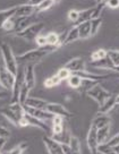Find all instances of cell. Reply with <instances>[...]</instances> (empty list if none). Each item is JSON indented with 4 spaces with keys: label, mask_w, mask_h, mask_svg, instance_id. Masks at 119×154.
Masks as SVG:
<instances>
[{
    "label": "cell",
    "mask_w": 119,
    "mask_h": 154,
    "mask_svg": "<svg viewBox=\"0 0 119 154\" xmlns=\"http://www.w3.org/2000/svg\"><path fill=\"white\" fill-rule=\"evenodd\" d=\"M101 1H103V0H95V2H96V4H99V2H101Z\"/></svg>",
    "instance_id": "cell-50"
},
{
    "label": "cell",
    "mask_w": 119,
    "mask_h": 154,
    "mask_svg": "<svg viewBox=\"0 0 119 154\" xmlns=\"http://www.w3.org/2000/svg\"><path fill=\"white\" fill-rule=\"evenodd\" d=\"M44 0H29V5H31V6H34V7H38L39 5H41Z\"/></svg>",
    "instance_id": "cell-43"
},
{
    "label": "cell",
    "mask_w": 119,
    "mask_h": 154,
    "mask_svg": "<svg viewBox=\"0 0 119 154\" xmlns=\"http://www.w3.org/2000/svg\"><path fill=\"white\" fill-rule=\"evenodd\" d=\"M49 102H47L45 100L42 99H38V97H30L26 100V102L24 103L25 106H29L31 108H35V109H41V110H45Z\"/></svg>",
    "instance_id": "cell-20"
},
{
    "label": "cell",
    "mask_w": 119,
    "mask_h": 154,
    "mask_svg": "<svg viewBox=\"0 0 119 154\" xmlns=\"http://www.w3.org/2000/svg\"><path fill=\"white\" fill-rule=\"evenodd\" d=\"M10 136V131L7 128H5L4 126H0V137H5L8 138Z\"/></svg>",
    "instance_id": "cell-42"
},
{
    "label": "cell",
    "mask_w": 119,
    "mask_h": 154,
    "mask_svg": "<svg viewBox=\"0 0 119 154\" xmlns=\"http://www.w3.org/2000/svg\"><path fill=\"white\" fill-rule=\"evenodd\" d=\"M62 81L58 77V75H53L51 77H48L47 79L43 82V86L45 88H51V87L58 86Z\"/></svg>",
    "instance_id": "cell-29"
},
{
    "label": "cell",
    "mask_w": 119,
    "mask_h": 154,
    "mask_svg": "<svg viewBox=\"0 0 119 154\" xmlns=\"http://www.w3.org/2000/svg\"><path fill=\"white\" fill-rule=\"evenodd\" d=\"M77 40H80V34H78V26L74 25L69 31L67 35L65 36V38L62 40V45H67V44H70L73 42H75Z\"/></svg>",
    "instance_id": "cell-18"
},
{
    "label": "cell",
    "mask_w": 119,
    "mask_h": 154,
    "mask_svg": "<svg viewBox=\"0 0 119 154\" xmlns=\"http://www.w3.org/2000/svg\"><path fill=\"white\" fill-rule=\"evenodd\" d=\"M27 146H29V145L26 144V143H20L19 145L15 146L14 149H10L9 152H7V153H5V154H23L24 151L27 149Z\"/></svg>",
    "instance_id": "cell-36"
},
{
    "label": "cell",
    "mask_w": 119,
    "mask_h": 154,
    "mask_svg": "<svg viewBox=\"0 0 119 154\" xmlns=\"http://www.w3.org/2000/svg\"><path fill=\"white\" fill-rule=\"evenodd\" d=\"M45 110L53 116H60L65 119H70L74 117V113H71L69 110H67L65 106L60 103H48Z\"/></svg>",
    "instance_id": "cell-8"
},
{
    "label": "cell",
    "mask_w": 119,
    "mask_h": 154,
    "mask_svg": "<svg viewBox=\"0 0 119 154\" xmlns=\"http://www.w3.org/2000/svg\"><path fill=\"white\" fill-rule=\"evenodd\" d=\"M116 106H119V93L116 95Z\"/></svg>",
    "instance_id": "cell-48"
},
{
    "label": "cell",
    "mask_w": 119,
    "mask_h": 154,
    "mask_svg": "<svg viewBox=\"0 0 119 154\" xmlns=\"http://www.w3.org/2000/svg\"><path fill=\"white\" fill-rule=\"evenodd\" d=\"M69 147L71 149V154H82V151H81V142L80 140L75 137V136H73L71 135L70 138H69Z\"/></svg>",
    "instance_id": "cell-26"
},
{
    "label": "cell",
    "mask_w": 119,
    "mask_h": 154,
    "mask_svg": "<svg viewBox=\"0 0 119 154\" xmlns=\"http://www.w3.org/2000/svg\"><path fill=\"white\" fill-rule=\"evenodd\" d=\"M58 47H52V45H47V47H42V48L34 49V50H30L27 52H24L23 54H19L18 57H16L17 63H23V65H30V63H40L44 58L49 56L50 53L55 52Z\"/></svg>",
    "instance_id": "cell-1"
},
{
    "label": "cell",
    "mask_w": 119,
    "mask_h": 154,
    "mask_svg": "<svg viewBox=\"0 0 119 154\" xmlns=\"http://www.w3.org/2000/svg\"><path fill=\"white\" fill-rule=\"evenodd\" d=\"M0 50H1V54L4 58V63H5L6 68L10 72L16 75L17 69H18V63H17V59H16L14 52H13L11 47L6 42H1L0 43Z\"/></svg>",
    "instance_id": "cell-3"
},
{
    "label": "cell",
    "mask_w": 119,
    "mask_h": 154,
    "mask_svg": "<svg viewBox=\"0 0 119 154\" xmlns=\"http://www.w3.org/2000/svg\"><path fill=\"white\" fill-rule=\"evenodd\" d=\"M109 134H110V125L105 126V127L98 129V142H99V145L105 144V143L108 142V136H109Z\"/></svg>",
    "instance_id": "cell-25"
},
{
    "label": "cell",
    "mask_w": 119,
    "mask_h": 154,
    "mask_svg": "<svg viewBox=\"0 0 119 154\" xmlns=\"http://www.w3.org/2000/svg\"><path fill=\"white\" fill-rule=\"evenodd\" d=\"M25 118L29 122V126H33V127H38L40 129H42L43 131H50V127L47 125V122L44 120H41V119H38L33 116L29 115L25 112Z\"/></svg>",
    "instance_id": "cell-16"
},
{
    "label": "cell",
    "mask_w": 119,
    "mask_h": 154,
    "mask_svg": "<svg viewBox=\"0 0 119 154\" xmlns=\"http://www.w3.org/2000/svg\"><path fill=\"white\" fill-rule=\"evenodd\" d=\"M105 144H108L109 146H111V147H114L116 145H119V134L114 135V137H111L110 140H108V142H107Z\"/></svg>",
    "instance_id": "cell-41"
},
{
    "label": "cell",
    "mask_w": 119,
    "mask_h": 154,
    "mask_svg": "<svg viewBox=\"0 0 119 154\" xmlns=\"http://www.w3.org/2000/svg\"><path fill=\"white\" fill-rule=\"evenodd\" d=\"M114 72H117V74L119 75V66H117V67H114Z\"/></svg>",
    "instance_id": "cell-49"
},
{
    "label": "cell",
    "mask_w": 119,
    "mask_h": 154,
    "mask_svg": "<svg viewBox=\"0 0 119 154\" xmlns=\"http://www.w3.org/2000/svg\"><path fill=\"white\" fill-rule=\"evenodd\" d=\"M34 13H36V7H34V6H31L29 4L17 5L15 17H30Z\"/></svg>",
    "instance_id": "cell-15"
},
{
    "label": "cell",
    "mask_w": 119,
    "mask_h": 154,
    "mask_svg": "<svg viewBox=\"0 0 119 154\" xmlns=\"http://www.w3.org/2000/svg\"><path fill=\"white\" fill-rule=\"evenodd\" d=\"M118 27H119V26H118Z\"/></svg>",
    "instance_id": "cell-52"
},
{
    "label": "cell",
    "mask_w": 119,
    "mask_h": 154,
    "mask_svg": "<svg viewBox=\"0 0 119 154\" xmlns=\"http://www.w3.org/2000/svg\"><path fill=\"white\" fill-rule=\"evenodd\" d=\"M24 84V69L18 66L17 72L15 75V83L13 86V91H11V100L10 103H15V102H19V92L20 88Z\"/></svg>",
    "instance_id": "cell-7"
},
{
    "label": "cell",
    "mask_w": 119,
    "mask_h": 154,
    "mask_svg": "<svg viewBox=\"0 0 119 154\" xmlns=\"http://www.w3.org/2000/svg\"><path fill=\"white\" fill-rule=\"evenodd\" d=\"M16 9H17V6L10 7V8H7V9L0 10V29L2 27V25L5 24L8 19L14 17L15 14H16Z\"/></svg>",
    "instance_id": "cell-22"
},
{
    "label": "cell",
    "mask_w": 119,
    "mask_h": 154,
    "mask_svg": "<svg viewBox=\"0 0 119 154\" xmlns=\"http://www.w3.org/2000/svg\"><path fill=\"white\" fill-rule=\"evenodd\" d=\"M91 65H92V66H95V67H98V68H102V69H111V70H114V66L111 65L108 57L105 58V59H101L99 61L91 63Z\"/></svg>",
    "instance_id": "cell-30"
},
{
    "label": "cell",
    "mask_w": 119,
    "mask_h": 154,
    "mask_svg": "<svg viewBox=\"0 0 119 154\" xmlns=\"http://www.w3.org/2000/svg\"><path fill=\"white\" fill-rule=\"evenodd\" d=\"M62 149H64V154H71V149L68 144H61Z\"/></svg>",
    "instance_id": "cell-44"
},
{
    "label": "cell",
    "mask_w": 119,
    "mask_h": 154,
    "mask_svg": "<svg viewBox=\"0 0 119 154\" xmlns=\"http://www.w3.org/2000/svg\"><path fill=\"white\" fill-rule=\"evenodd\" d=\"M6 142H7V138H5V137H0V149H4V146L6 145Z\"/></svg>",
    "instance_id": "cell-45"
},
{
    "label": "cell",
    "mask_w": 119,
    "mask_h": 154,
    "mask_svg": "<svg viewBox=\"0 0 119 154\" xmlns=\"http://www.w3.org/2000/svg\"><path fill=\"white\" fill-rule=\"evenodd\" d=\"M24 106V110L26 113H29V115L33 116L35 118H38V119H41V120H44V121H48V120H51L53 118V115L52 113H50V112H48L47 110H41V109H35V108H31L29 106Z\"/></svg>",
    "instance_id": "cell-11"
},
{
    "label": "cell",
    "mask_w": 119,
    "mask_h": 154,
    "mask_svg": "<svg viewBox=\"0 0 119 154\" xmlns=\"http://www.w3.org/2000/svg\"><path fill=\"white\" fill-rule=\"evenodd\" d=\"M6 95H7V93H6V92L0 91V99H4V97H6Z\"/></svg>",
    "instance_id": "cell-46"
},
{
    "label": "cell",
    "mask_w": 119,
    "mask_h": 154,
    "mask_svg": "<svg viewBox=\"0 0 119 154\" xmlns=\"http://www.w3.org/2000/svg\"><path fill=\"white\" fill-rule=\"evenodd\" d=\"M111 124V118H110L108 115H99L95 117L94 119L92 120L91 122V126H93L95 127L96 129H99V128H102V127H105V126H108Z\"/></svg>",
    "instance_id": "cell-17"
},
{
    "label": "cell",
    "mask_w": 119,
    "mask_h": 154,
    "mask_svg": "<svg viewBox=\"0 0 119 154\" xmlns=\"http://www.w3.org/2000/svg\"><path fill=\"white\" fill-rule=\"evenodd\" d=\"M34 41H35V43L38 44L39 48H42V47H47L48 45L47 36H45V35H41V34H40Z\"/></svg>",
    "instance_id": "cell-39"
},
{
    "label": "cell",
    "mask_w": 119,
    "mask_h": 154,
    "mask_svg": "<svg viewBox=\"0 0 119 154\" xmlns=\"http://www.w3.org/2000/svg\"><path fill=\"white\" fill-rule=\"evenodd\" d=\"M108 54V50L105 49H98L93 52L91 53V63H94V61H99L101 59H105L107 58Z\"/></svg>",
    "instance_id": "cell-28"
},
{
    "label": "cell",
    "mask_w": 119,
    "mask_h": 154,
    "mask_svg": "<svg viewBox=\"0 0 119 154\" xmlns=\"http://www.w3.org/2000/svg\"><path fill=\"white\" fill-rule=\"evenodd\" d=\"M45 36H47L48 45L58 47V48H60L62 45V40L60 38L59 34L56 33V32H50V33H48Z\"/></svg>",
    "instance_id": "cell-23"
},
{
    "label": "cell",
    "mask_w": 119,
    "mask_h": 154,
    "mask_svg": "<svg viewBox=\"0 0 119 154\" xmlns=\"http://www.w3.org/2000/svg\"><path fill=\"white\" fill-rule=\"evenodd\" d=\"M65 118H62L60 116H53L51 119V131H52V137L59 136L65 131V124H64Z\"/></svg>",
    "instance_id": "cell-13"
},
{
    "label": "cell",
    "mask_w": 119,
    "mask_h": 154,
    "mask_svg": "<svg viewBox=\"0 0 119 154\" xmlns=\"http://www.w3.org/2000/svg\"><path fill=\"white\" fill-rule=\"evenodd\" d=\"M67 83L68 85L71 87V88H75V90H78L80 87H82V84H83V79L81 77L76 75V74H71L70 77L67 79Z\"/></svg>",
    "instance_id": "cell-27"
},
{
    "label": "cell",
    "mask_w": 119,
    "mask_h": 154,
    "mask_svg": "<svg viewBox=\"0 0 119 154\" xmlns=\"http://www.w3.org/2000/svg\"><path fill=\"white\" fill-rule=\"evenodd\" d=\"M24 83L29 86L30 90L34 88L35 86V70L33 63L26 65L24 68Z\"/></svg>",
    "instance_id": "cell-12"
},
{
    "label": "cell",
    "mask_w": 119,
    "mask_h": 154,
    "mask_svg": "<svg viewBox=\"0 0 119 154\" xmlns=\"http://www.w3.org/2000/svg\"><path fill=\"white\" fill-rule=\"evenodd\" d=\"M107 57L110 60L111 65L114 66V68L119 66V50H108Z\"/></svg>",
    "instance_id": "cell-31"
},
{
    "label": "cell",
    "mask_w": 119,
    "mask_h": 154,
    "mask_svg": "<svg viewBox=\"0 0 119 154\" xmlns=\"http://www.w3.org/2000/svg\"><path fill=\"white\" fill-rule=\"evenodd\" d=\"M15 83V75L10 72L6 66L0 65V85L5 88L6 91L11 92Z\"/></svg>",
    "instance_id": "cell-6"
},
{
    "label": "cell",
    "mask_w": 119,
    "mask_h": 154,
    "mask_svg": "<svg viewBox=\"0 0 119 154\" xmlns=\"http://www.w3.org/2000/svg\"><path fill=\"white\" fill-rule=\"evenodd\" d=\"M98 152L101 154H117L114 152V147L109 146L108 144H100L98 146Z\"/></svg>",
    "instance_id": "cell-35"
},
{
    "label": "cell",
    "mask_w": 119,
    "mask_h": 154,
    "mask_svg": "<svg viewBox=\"0 0 119 154\" xmlns=\"http://www.w3.org/2000/svg\"><path fill=\"white\" fill-rule=\"evenodd\" d=\"M30 90L29 86L24 83L23 86H22V88H20V92H19V102L22 103V104H24L25 102H26V100L29 99V93H30Z\"/></svg>",
    "instance_id": "cell-33"
},
{
    "label": "cell",
    "mask_w": 119,
    "mask_h": 154,
    "mask_svg": "<svg viewBox=\"0 0 119 154\" xmlns=\"http://www.w3.org/2000/svg\"><path fill=\"white\" fill-rule=\"evenodd\" d=\"M78 26V34H80V40H86L92 36L91 34V20L77 24Z\"/></svg>",
    "instance_id": "cell-21"
},
{
    "label": "cell",
    "mask_w": 119,
    "mask_h": 154,
    "mask_svg": "<svg viewBox=\"0 0 119 154\" xmlns=\"http://www.w3.org/2000/svg\"><path fill=\"white\" fill-rule=\"evenodd\" d=\"M67 17H68V19L70 22L76 24L77 22H78V18H80V10H76V9L69 10L68 14H67Z\"/></svg>",
    "instance_id": "cell-38"
},
{
    "label": "cell",
    "mask_w": 119,
    "mask_h": 154,
    "mask_svg": "<svg viewBox=\"0 0 119 154\" xmlns=\"http://www.w3.org/2000/svg\"><path fill=\"white\" fill-rule=\"evenodd\" d=\"M114 152L117 154H119V145H116V146H114Z\"/></svg>",
    "instance_id": "cell-47"
},
{
    "label": "cell",
    "mask_w": 119,
    "mask_h": 154,
    "mask_svg": "<svg viewBox=\"0 0 119 154\" xmlns=\"http://www.w3.org/2000/svg\"><path fill=\"white\" fill-rule=\"evenodd\" d=\"M57 2V0H44L41 5L36 7V13H41V11H45L47 9L51 8Z\"/></svg>",
    "instance_id": "cell-34"
},
{
    "label": "cell",
    "mask_w": 119,
    "mask_h": 154,
    "mask_svg": "<svg viewBox=\"0 0 119 154\" xmlns=\"http://www.w3.org/2000/svg\"><path fill=\"white\" fill-rule=\"evenodd\" d=\"M65 67L67 69H69L73 74L78 72H84L85 70V61L80 57L73 58L65 65Z\"/></svg>",
    "instance_id": "cell-14"
},
{
    "label": "cell",
    "mask_w": 119,
    "mask_h": 154,
    "mask_svg": "<svg viewBox=\"0 0 119 154\" xmlns=\"http://www.w3.org/2000/svg\"><path fill=\"white\" fill-rule=\"evenodd\" d=\"M105 6L111 9H117L119 8V0H105Z\"/></svg>",
    "instance_id": "cell-40"
},
{
    "label": "cell",
    "mask_w": 119,
    "mask_h": 154,
    "mask_svg": "<svg viewBox=\"0 0 119 154\" xmlns=\"http://www.w3.org/2000/svg\"><path fill=\"white\" fill-rule=\"evenodd\" d=\"M44 29V24L43 23H34V24L29 25L27 27H25L22 29L20 32H17L16 35L18 38H22L26 41H32L38 38L40 33L42 32V29Z\"/></svg>",
    "instance_id": "cell-5"
},
{
    "label": "cell",
    "mask_w": 119,
    "mask_h": 154,
    "mask_svg": "<svg viewBox=\"0 0 119 154\" xmlns=\"http://www.w3.org/2000/svg\"><path fill=\"white\" fill-rule=\"evenodd\" d=\"M0 154H1V149H0Z\"/></svg>",
    "instance_id": "cell-51"
},
{
    "label": "cell",
    "mask_w": 119,
    "mask_h": 154,
    "mask_svg": "<svg viewBox=\"0 0 119 154\" xmlns=\"http://www.w3.org/2000/svg\"><path fill=\"white\" fill-rule=\"evenodd\" d=\"M93 14H94V7H91V8H87V9L84 10H80V18H78V22L75 25L91 20L93 18Z\"/></svg>",
    "instance_id": "cell-24"
},
{
    "label": "cell",
    "mask_w": 119,
    "mask_h": 154,
    "mask_svg": "<svg viewBox=\"0 0 119 154\" xmlns=\"http://www.w3.org/2000/svg\"><path fill=\"white\" fill-rule=\"evenodd\" d=\"M86 94L91 99H93L95 102H98V104L101 106V104H103L108 99H109L110 96L112 95L109 91H107L105 87L101 86L100 84L98 83V84H95L94 86L90 87L87 91H86Z\"/></svg>",
    "instance_id": "cell-4"
},
{
    "label": "cell",
    "mask_w": 119,
    "mask_h": 154,
    "mask_svg": "<svg viewBox=\"0 0 119 154\" xmlns=\"http://www.w3.org/2000/svg\"><path fill=\"white\" fill-rule=\"evenodd\" d=\"M114 106H116V95H111L103 104L99 106L98 113H100V115H108L110 111L114 109Z\"/></svg>",
    "instance_id": "cell-19"
},
{
    "label": "cell",
    "mask_w": 119,
    "mask_h": 154,
    "mask_svg": "<svg viewBox=\"0 0 119 154\" xmlns=\"http://www.w3.org/2000/svg\"><path fill=\"white\" fill-rule=\"evenodd\" d=\"M73 74V72L69 70V69H67L65 66L62 68H60L59 70H58V72H57V75H58V77L61 79V81H65V79H68L69 77H70V75Z\"/></svg>",
    "instance_id": "cell-37"
},
{
    "label": "cell",
    "mask_w": 119,
    "mask_h": 154,
    "mask_svg": "<svg viewBox=\"0 0 119 154\" xmlns=\"http://www.w3.org/2000/svg\"><path fill=\"white\" fill-rule=\"evenodd\" d=\"M0 112L5 116L6 118L16 127H19V121L25 115V110H24V106L20 102H15V103H10L8 106L2 108Z\"/></svg>",
    "instance_id": "cell-2"
},
{
    "label": "cell",
    "mask_w": 119,
    "mask_h": 154,
    "mask_svg": "<svg viewBox=\"0 0 119 154\" xmlns=\"http://www.w3.org/2000/svg\"><path fill=\"white\" fill-rule=\"evenodd\" d=\"M42 140L49 154H64L61 143H59L55 138L49 137V136H43Z\"/></svg>",
    "instance_id": "cell-10"
},
{
    "label": "cell",
    "mask_w": 119,
    "mask_h": 154,
    "mask_svg": "<svg viewBox=\"0 0 119 154\" xmlns=\"http://www.w3.org/2000/svg\"><path fill=\"white\" fill-rule=\"evenodd\" d=\"M86 144L87 147L90 149L91 154H96L98 153V146H99V142H98V129L90 126V129L86 136Z\"/></svg>",
    "instance_id": "cell-9"
},
{
    "label": "cell",
    "mask_w": 119,
    "mask_h": 154,
    "mask_svg": "<svg viewBox=\"0 0 119 154\" xmlns=\"http://www.w3.org/2000/svg\"><path fill=\"white\" fill-rule=\"evenodd\" d=\"M101 25H102V18L101 17L91 19V34H92V36L99 32Z\"/></svg>",
    "instance_id": "cell-32"
}]
</instances>
